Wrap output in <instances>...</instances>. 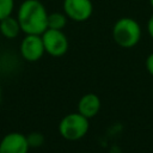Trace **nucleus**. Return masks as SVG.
Wrapping results in <instances>:
<instances>
[{
	"instance_id": "15",
	"label": "nucleus",
	"mask_w": 153,
	"mask_h": 153,
	"mask_svg": "<svg viewBox=\"0 0 153 153\" xmlns=\"http://www.w3.org/2000/svg\"><path fill=\"white\" fill-rule=\"evenodd\" d=\"M149 5H151V7L153 8V0H149Z\"/></svg>"
},
{
	"instance_id": "2",
	"label": "nucleus",
	"mask_w": 153,
	"mask_h": 153,
	"mask_svg": "<svg viewBox=\"0 0 153 153\" xmlns=\"http://www.w3.org/2000/svg\"><path fill=\"white\" fill-rule=\"evenodd\" d=\"M112 38L122 48L135 47L141 38L140 24L129 17L120 18L112 26Z\"/></svg>"
},
{
	"instance_id": "9",
	"label": "nucleus",
	"mask_w": 153,
	"mask_h": 153,
	"mask_svg": "<svg viewBox=\"0 0 153 153\" xmlns=\"http://www.w3.org/2000/svg\"><path fill=\"white\" fill-rule=\"evenodd\" d=\"M22 32L19 22L17 19V17H7L2 20H0V33L8 39H13L16 37H18V35Z\"/></svg>"
},
{
	"instance_id": "1",
	"label": "nucleus",
	"mask_w": 153,
	"mask_h": 153,
	"mask_svg": "<svg viewBox=\"0 0 153 153\" xmlns=\"http://www.w3.org/2000/svg\"><path fill=\"white\" fill-rule=\"evenodd\" d=\"M17 19L25 35H42L48 29V12L39 0H24L18 7Z\"/></svg>"
},
{
	"instance_id": "10",
	"label": "nucleus",
	"mask_w": 153,
	"mask_h": 153,
	"mask_svg": "<svg viewBox=\"0 0 153 153\" xmlns=\"http://www.w3.org/2000/svg\"><path fill=\"white\" fill-rule=\"evenodd\" d=\"M67 24V16L61 12L48 13V29L62 30Z\"/></svg>"
},
{
	"instance_id": "16",
	"label": "nucleus",
	"mask_w": 153,
	"mask_h": 153,
	"mask_svg": "<svg viewBox=\"0 0 153 153\" xmlns=\"http://www.w3.org/2000/svg\"><path fill=\"white\" fill-rule=\"evenodd\" d=\"M0 105H1V87H0Z\"/></svg>"
},
{
	"instance_id": "17",
	"label": "nucleus",
	"mask_w": 153,
	"mask_h": 153,
	"mask_svg": "<svg viewBox=\"0 0 153 153\" xmlns=\"http://www.w3.org/2000/svg\"><path fill=\"white\" fill-rule=\"evenodd\" d=\"M152 94H153V91H152Z\"/></svg>"
},
{
	"instance_id": "6",
	"label": "nucleus",
	"mask_w": 153,
	"mask_h": 153,
	"mask_svg": "<svg viewBox=\"0 0 153 153\" xmlns=\"http://www.w3.org/2000/svg\"><path fill=\"white\" fill-rule=\"evenodd\" d=\"M63 12L74 22H85L93 13L91 0H63Z\"/></svg>"
},
{
	"instance_id": "14",
	"label": "nucleus",
	"mask_w": 153,
	"mask_h": 153,
	"mask_svg": "<svg viewBox=\"0 0 153 153\" xmlns=\"http://www.w3.org/2000/svg\"><path fill=\"white\" fill-rule=\"evenodd\" d=\"M147 31H148V35L151 36V38L153 39V14L149 17V19L147 22Z\"/></svg>"
},
{
	"instance_id": "4",
	"label": "nucleus",
	"mask_w": 153,
	"mask_h": 153,
	"mask_svg": "<svg viewBox=\"0 0 153 153\" xmlns=\"http://www.w3.org/2000/svg\"><path fill=\"white\" fill-rule=\"evenodd\" d=\"M41 36L45 53L49 54L50 56L60 57L67 53L69 43L67 36L63 33L62 30L47 29Z\"/></svg>"
},
{
	"instance_id": "13",
	"label": "nucleus",
	"mask_w": 153,
	"mask_h": 153,
	"mask_svg": "<svg viewBox=\"0 0 153 153\" xmlns=\"http://www.w3.org/2000/svg\"><path fill=\"white\" fill-rule=\"evenodd\" d=\"M146 68L147 72L153 76V53H151L146 59Z\"/></svg>"
},
{
	"instance_id": "7",
	"label": "nucleus",
	"mask_w": 153,
	"mask_h": 153,
	"mask_svg": "<svg viewBox=\"0 0 153 153\" xmlns=\"http://www.w3.org/2000/svg\"><path fill=\"white\" fill-rule=\"evenodd\" d=\"M29 148L26 135L19 131H11L0 140V153H27Z\"/></svg>"
},
{
	"instance_id": "5",
	"label": "nucleus",
	"mask_w": 153,
	"mask_h": 153,
	"mask_svg": "<svg viewBox=\"0 0 153 153\" xmlns=\"http://www.w3.org/2000/svg\"><path fill=\"white\" fill-rule=\"evenodd\" d=\"M22 57L27 62H36L45 53L41 35H25L19 45Z\"/></svg>"
},
{
	"instance_id": "3",
	"label": "nucleus",
	"mask_w": 153,
	"mask_h": 153,
	"mask_svg": "<svg viewBox=\"0 0 153 153\" xmlns=\"http://www.w3.org/2000/svg\"><path fill=\"white\" fill-rule=\"evenodd\" d=\"M88 127V118L79 112H72L66 115L60 121L59 133L63 139L68 141H75L87 134Z\"/></svg>"
},
{
	"instance_id": "11",
	"label": "nucleus",
	"mask_w": 153,
	"mask_h": 153,
	"mask_svg": "<svg viewBox=\"0 0 153 153\" xmlns=\"http://www.w3.org/2000/svg\"><path fill=\"white\" fill-rule=\"evenodd\" d=\"M14 10V0H0V20L12 16Z\"/></svg>"
},
{
	"instance_id": "8",
	"label": "nucleus",
	"mask_w": 153,
	"mask_h": 153,
	"mask_svg": "<svg viewBox=\"0 0 153 153\" xmlns=\"http://www.w3.org/2000/svg\"><path fill=\"white\" fill-rule=\"evenodd\" d=\"M100 109V99L94 93L84 94L78 103V112L85 116L86 118L94 117Z\"/></svg>"
},
{
	"instance_id": "12",
	"label": "nucleus",
	"mask_w": 153,
	"mask_h": 153,
	"mask_svg": "<svg viewBox=\"0 0 153 153\" xmlns=\"http://www.w3.org/2000/svg\"><path fill=\"white\" fill-rule=\"evenodd\" d=\"M27 142H29V146L30 147H33V148H37V147H41L44 142V136L43 134L38 133V131H32L27 136Z\"/></svg>"
}]
</instances>
